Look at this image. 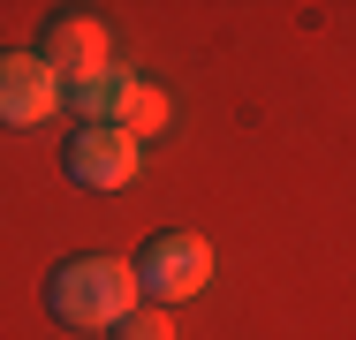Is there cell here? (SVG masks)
<instances>
[{
    "mask_svg": "<svg viewBox=\"0 0 356 340\" xmlns=\"http://www.w3.org/2000/svg\"><path fill=\"white\" fill-rule=\"evenodd\" d=\"M137 310V280L129 257H106V250H76L46 272V318L69 325V333H114L122 318Z\"/></svg>",
    "mask_w": 356,
    "mask_h": 340,
    "instance_id": "cell-1",
    "label": "cell"
},
{
    "mask_svg": "<svg viewBox=\"0 0 356 340\" xmlns=\"http://www.w3.org/2000/svg\"><path fill=\"white\" fill-rule=\"evenodd\" d=\"M129 280H137V303L175 310V303H190V295L213 280V242L190 235V227H167V235H152V242L137 250Z\"/></svg>",
    "mask_w": 356,
    "mask_h": 340,
    "instance_id": "cell-2",
    "label": "cell"
},
{
    "mask_svg": "<svg viewBox=\"0 0 356 340\" xmlns=\"http://www.w3.org/2000/svg\"><path fill=\"white\" fill-rule=\"evenodd\" d=\"M61 167H69V182L76 189H129L144 174V144L137 136H122V129H106V121H76V136L61 144Z\"/></svg>",
    "mask_w": 356,
    "mask_h": 340,
    "instance_id": "cell-3",
    "label": "cell"
},
{
    "mask_svg": "<svg viewBox=\"0 0 356 340\" xmlns=\"http://www.w3.org/2000/svg\"><path fill=\"white\" fill-rule=\"evenodd\" d=\"M54 114H61V76L31 46H8L0 53V129H38Z\"/></svg>",
    "mask_w": 356,
    "mask_h": 340,
    "instance_id": "cell-4",
    "label": "cell"
},
{
    "mask_svg": "<svg viewBox=\"0 0 356 340\" xmlns=\"http://www.w3.org/2000/svg\"><path fill=\"white\" fill-rule=\"evenodd\" d=\"M31 53L54 68L61 83H76V76H91V68H106V61H114V46H106V23H99V15H83V8H61V15H46Z\"/></svg>",
    "mask_w": 356,
    "mask_h": 340,
    "instance_id": "cell-5",
    "label": "cell"
},
{
    "mask_svg": "<svg viewBox=\"0 0 356 340\" xmlns=\"http://www.w3.org/2000/svg\"><path fill=\"white\" fill-rule=\"evenodd\" d=\"M129 83H137V68L106 61V68H91V76H76V83H61V106H69L76 121H114L122 99H129Z\"/></svg>",
    "mask_w": 356,
    "mask_h": 340,
    "instance_id": "cell-6",
    "label": "cell"
},
{
    "mask_svg": "<svg viewBox=\"0 0 356 340\" xmlns=\"http://www.w3.org/2000/svg\"><path fill=\"white\" fill-rule=\"evenodd\" d=\"M106 129L137 136V144H144V136H159V129H167V91H152V83L137 76V83H129V99H122V114H114Z\"/></svg>",
    "mask_w": 356,
    "mask_h": 340,
    "instance_id": "cell-7",
    "label": "cell"
},
{
    "mask_svg": "<svg viewBox=\"0 0 356 340\" xmlns=\"http://www.w3.org/2000/svg\"><path fill=\"white\" fill-rule=\"evenodd\" d=\"M106 340H175V318H167V310H152V303H137V310H129Z\"/></svg>",
    "mask_w": 356,
    "mask_h": 340,
    "instance_id": "cell-8",
    "label": "cell"
}]
</instances>
